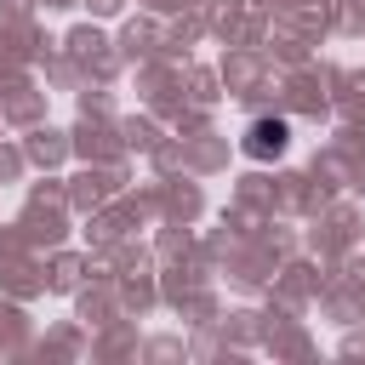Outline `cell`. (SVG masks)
Wrapping results in <instances>:
<instances>
[{
    "instance_id": "6da1fadb",
    "label": "cell",
    "mask_w": 365,
    "mask_h": 365,
    "mask_svg": "<svg viewBox=\"0 0 365 365\" xmlns=\"http://www.w3.org/2000/svg\"><path fill=\"white\" fill-rule=\"evenodd\" d=\"M279 143H285V125H257V143H251V148L268 154V148H279Z\"/></svg>"
}]
</instances>
